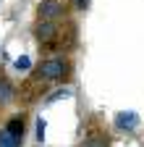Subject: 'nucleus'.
<instances>
[{
  "mask_svg": "<svg viewBox=\"0 0 144 147\" xmlns=\"http://www.w3.org/2000/svg\"><path fill=\"white\" fill-rule=\"evenodd\" d=\"M13 82L5 76V74H0V108H5L11 100H13Z\"/></svg>",
  "mask_w": 144,
  "mask_h": 147,
  "instance_id": "5",
  "label": "nucleus"
},
{
  "mask_svg": "<svg viewBox=\"0 0 144 147\" xmlns=\"http://www.w3.org/2000/svg\"><path fill=\"white\" fill-rule=\"evenodd\" d=\"M71 61L66 55H50V58H42V63L34 71V79L37 82H66L71 76Z\"/></svg>",
  "mask_w": 144,
  "mask_h": 147,
  "instance_id": "1",
  "label": "nucleus"
},
{
  "mask_svg": "<svg viewBox=\"0 0 144 147\" xmlns=\"http://www.w3.org/2000/svg\"><path fill=\"white\" fill-rule=\"evenodd\" d=\"M63 97H71V89H58V92H52V95H47L45 102H55V100H63Z\"/></svg>",
  "mask_w": 144,
  "mask_h": 147,
  "instance_id": "10",
  "label": "nucleus"
},
{
  "mask_svg": "<svg viewBox=\"0 0 144 147\" xmlns=\"http://www.w3.org/2000/svg\"><path fill=\"white\" fill-rule=\"evenodd\" d=\"M5 131H11V134H16V137L24 139V134H26V118H24V116H13V118H8Z\"/></svg>",
  "mask_w": 144,
  "mask_h": 147,
  "instance_id": "6",
  "label": "nucleus"
},
{
  "mask_svg": "<svg viewBox=\"0 0 144 147\" xmlns=\"http://www.w3.org/2000/svg\"><path fill=\"white\" fill-rule=\"evenodd\" d=\"M71 3H74L76 11H89V3H92V0H71Z\"/></svg>",
  "mask_w": 144,
  "mask_h": 147,
  "instance_id": "12",
  "label": "nucleus"
},
{
  "mask_svg": "<svg viewBox=\"0 0 144 147\" xmlns=\"http://www.w3.org/2000/svg\"><path fill=\"white\" fill-rule=\"evenodd\" d=\"M21 137H16L11 131H5V129H0V147H21Z\"/></svg>",
  "mask_w": 144,
  "mask_h": 147,
  "instance_id": "7",
  "label": "nucleus"
},
{
  "mask_svg": "<svg viewBox=\"0 0 144 147\" xmlns=\"http://www.w3.org/2000/svg\"><path fill=\"white\" fill-rule=\"evenodd\" d=\"M13 68L19 71V74H26L31 68V58H29V55H19V58L13 61Z\"/></svg>",
  "mask_w": 144,
  "mask_h": 147,
  "instance_id": "8",
  "label": "nucleus"
},
{
  "mask_svg": "<svg viewBox=\"0 0 144 147\" xmlns=\"http://www.w3.org/2000/svg\"><path fill=\"white\" fill-rule=\"evenodd\" d=\"M45 129H47V121L40 116V118H37V139H40V142H45Z\"/></svg>",
  "mask_w": 144,
  "mask_h": 147,
  "instance_id": "11",
  "label": "nucleus"
},
{
  "mask_svg": "<svg viewBox=\"0 0 144 147\" xmlns=\"http://www.w3.org/2000/svg\"><path fill=\"white\" fill-rule=\"evenodd\" d=\"M115 129L118 131H136L139 129V116L134 110H121V113H115Z\"/></svg>",
  "mask_w": 144,
  "mask_h": 147,
  "instance_id": "4",
  "label": "nucleus"
},
{
  "mask_svg": "<svg viewBox=\"0 0 144 147\" xmlns=\"http://www.w3.org/2000/svg\"><path fill=\"white\" fill-rule=\"evenodd\" d=\"M58 34H60V24L58 21H45V18H40V21L34 24V40L40 42V50L55 47Z\"/></svg>",
  "mask_w": 144,
  "mask_h": 147,
  "instance_id": "2",
  "label": "nucleus"
},
{
  "mask_svg": "<svg viewBox=\"0 0 144 147\" xmlns=\"http://www.w3.org/2000/svg\"><path fill=\"white\" fill-rule=\"evenodd\" d=\"M79 147H107V139L105 137H97V134H92V137H86Z\"/></svg>",
  "mask_w": 144,
  "mask_h": 147,
  "instance_id": "9",
  "label": "nucleus"
},
{
  "mask_svg": "<svg viewBox=\"0 0 144 147\" xmlns=\"http://www.w3.org/2000/svg\"><path fill=\"white\" fill-rule=\"evenodd\" d=\"M37 16L45 18V21H63L68 16V5L63 0H42L37 8Z\"/></svg>",
  "mask_w": 144,
  "mask_h": 147,
  "instance_id": "3",
  "label": "nucleus"
}]
</instances>
